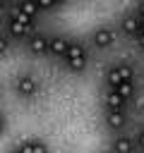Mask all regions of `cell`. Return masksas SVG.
I'll use <instances>...</instances> for the list:
<instances>
[{
	"mask_svg": "<svg viewBox=\"0 0 144 153\" xmlns=\"http://www.w3.org/2000/svg\"><path fill=\"white\" fill-rule=\"evenodd\" d=\"M62 60H65V65H67L70 72H84L86 62H89V53H86V48L79 41H70V48H67V53H65Z\"/></svg>",
	"mask_w": 144,
	"mask_h": 153,
	"instance_id": "2",
	"label": "cell"
},
{
	"mask_svg": "<svg viewBox=\"0 0 144 153\" xmlns=\"http://www.w3.org/2000/svg\"><path fill=\"white\" fill-rule=\"evenodd\" d=\"M24 14H29V17H34L36 19V14H38V5H36V0H22L19 5H17Z\"/></svg>",
	"mask_w": 144,
	"mask_h": 153,
	"instance_id": "14",
	"label": "cell"
},
{
	"mask_svg": "<svg viewBox=\"0 0 144 153\" xmlns=\"http://www.w3.org/2000/svg\"><path fill=\"white\" fill-rule=\"evenodd\" d=\"M134 143H137V148H144V129H139V131H137Z\"/></svg>",
	"mask_w": 144,
	"mask_h": 153,
	"instance_id": "18",
	"label": "cell"
},
{
	"mask_svg": "<svg viewBox=\"0 0 144 153\" xmlns=\"http://www.w3.org/2000/svg\"><path fill=\"white\" fill-rule=\"evenodd\" d=\"M17 148L19 151H48V143L43 141V139H24V141H19L17 143Z\"/></svg>",
	"mask_w": 144,
	"mask_h": 153,
	"instance_id": "11",
	"label": "cell"
},
{
	"mask_svg": "<svg viewBox=\"0 0 144 153\" xmlns=\"http://www.w3.org/2000/svg\"><path fill=\"white\" fill-rule=\"evenodd\" d=\"M120 31L125 33V36H130V38H134L139 31H142V19H139V14L134 12H127L122 19H120Z\"/></svg>",
	"mask_w": 144,
	"mask_h": 153,
	"instance_id": "5",
	"label": "cell"
},
{
	"mask_svg": "<svg viewBox=\"0 0 144 153\" xmlns=\"http://www.w3.org/2000/svg\"><path fill=\"white\" fill-rule=\"evenodd\" d=\"M36 5H38V10H53L55 7L53 0H36Z\"/></svg>",
	"mask_w": 144,
	"mask_h": 153,
	"instance_id": "17",
	"label": "cell"
},
{
	"mask_svg": "<svg viewBox=\"0 0 144 153\" xmlns=\"http://www.w3.org/2000/svg\"><path fill=\"white\" fill-rule=\"evenodd\" d=\"M103 105H106V110H125L127 108V98H122V96H118L115 91L108 88V93L103 98Z\"/></svg>",
	"mask_w": 144,
	"mask_h": 153,
	"instance_id": "10",
	"label": "cell"
},
{
	"mask_svg": "<svg viewBox=\"0 0 144 153\" xmlns=\"http://www.w3.org/2000/svg\"><path fill=\"white\" fill-rule=\"evenodd\" d=\"M134 43H137V48H139V50H144V29L134 36Z\"/></svg>",
	"mask_w": 144,
	"mask_h": 153,
	"instance_id": "19",
	"label": "cell"
},
{
	"mask_svg": "<svg viewBox=\"0 0 144 153\" xmlns=\"http://www.w3.org/2000/svg\"><path fill=\"white\" fill-rule=\"evenodd\" d=\"M110 91H115L118 96H122V98H127V100H130V98L134 96V81H120V84H118V86H113Z\"/></svg>",
	"mask_w": 144,
	"mask_h": 153,
	"instance_id": "12",
	"label": "cell"
},
{
	"mask_svg": "<svg viewBox=\"0 0 144 153\" xmlns=\"http://www.w3.org/2000/svg\"><path fill=\"white\" fill-rule=\"evenodd\" d=\"M48 38L50 36H46V33H38V31H34L29 38H26V45H29V53L31 55H48Z\"/></svg>",
	"mask_w": 144,
	"mask_h": 153,
	"instance_id": "6",
	"label": "cell"
},
{
	"mask_svg": "<svg viewBox=\"0 0 144 153\" xmlns=\"http://www.w3.org/2000/svg\"><path fill=\"white\" fill-rule=\"evenodd\" d=\"M5 129H7V120H5V115L0 112V134H5Z\"/></svg>",
	"mask_w": 144,
	"mask_h": 153,
	"instance_id": "20",
	"label": "cell"
},
{
	"mask_svg": "<svg viewBox=\"0 0 144 153\" xmlns=\"http://www.w3.org/2000/svg\"><path fill=\"white\" fill-rule=\"evenodd\" d=\"M120 81H134V67H132V65L118 62V65H113V67L108 69V74H106V86L113 88V86H118Z\"/></svg>",
	"mask_w": 144,
	"mask_h": 153,
	"instance_id": "3",
	"label": "cell"
},
{
	"mask_svg": "<svg viewBox=\"0 0 144 153\" xmlns=\"http://www.w3.org/2000/svg\"><path fill=\"white\" fill-rule=\"evenodd\" d=\"M7 33H10L12 38H29V36L34 33V24H22V22L10 19V22H7Z\"/></svg>",
	"mask_w": 144,
	"mask_h": 153,
	"instance_id": "8",
	"label": "cell"
},
{
	"mask_svg": "<svg viewBox=\"0 0 144 153\" xmlns=\"http://www.w3.org/2000/svg\"><path fill=\"white\" fill-rule=\"evenodd\" d=\"M2 7H5V0H0V10H2Z\"/></svg>",
	"mask_w": 144,
	"mask_h": 153,
	"instance_id": "23",
	"label": "cell"
},
{
	"mask_svg": "<svg viewBox=\"0 0 144 153\" xmlns=\"http://www.w3.org/2000/svg\"><path fill=\"white\" fill-rule=\"evenodd\" d=\"M67 48H70V38H67V36L55 33V36L48 38V55H53V57H65Z\"/></svg>",
	"mask_w": 144,
	"mask_h": 153,
	"instance_id": "7",
	"label": "cell"
},
{
	"mask_svg": "<svg viewBox=\"0 0 144 153\" xmlns=\"http://www.w3.org/2000/svg\"><path fill=\"white\" fill-rule=\"evenodd\" d=\"M115 41H118V33H115V29H110V26H98V29H94V33H91V45L98 48V50L113 48Z\"/></svg>",
	"mask_w": 144,
	"mask_h": 153,
	"instance_id": "4",
	"label": "cell"
},
{
	"mask_svg": "<svg viewBox=\"0 0 144 153\" xmlns=\"http://www.w3.org/2000/svg\"><path fill=\"white\" fill-rule=\"evenodd\" d=\"M134 146H137V143H134L130 136H118V139L113 141V148H115V151H132Z\"/></svg>",
	"mask_w": 144,
	"mask_h": 153,
	"instance_id": "13",
	"label": "cell"
},
{
	"mask_svg": "<svg viewBox=\"0 0 144 153\" xmlns=\"http://www.w3.org/2000/svg\"><path fill=\"white\" fill-rule=\"evenodd\" d=\"M137 14L144 17V0H139V5H137Z\"/></svg>",
	"mask_w": 144,
	"mask_h": 153,
	"instance_id": "21",
	"label": "cell"
},
{
	"mask_svg": "<svg viewBox=\"0 0 144 153\" xmlns=\"http://www.w3.org/2000/svg\"><path fill=\"white\" fill-rule=\"evenodd\" d=\"M10 19H14V22H22V24H34V17H29V14H24L19 7H14L12 12H10Z\"/></svg>",
	"mask_w": 144,
	"mask_h": 153,
	"instance_id": "15",
	"label": "cell"
},
{
	"mask_svg": "<svg viewBox=\"0 0 144 153\" xmlns=\"http://www.w3.org/2000/svg\"><path fill=\"white\" fill-rule=\"evenodd\" d=\"M38 91H41V81H38L36 74H31V72L17 74V79H14V93H17L19 98L31 100V98L38 96Z\"/></svg>",
	"mask_w": 144,
	"mask_h": 153,
	"instance_id": "1",
	"label": "cell"
},
{
	"mask_svg": "<svg viewBox=\"0 0 144 153\" xmlns=\"http://www.w3.org/2000/svg\"><path fill=\"white\" fill-rule=\"evenodd\" d=\"M53 2H55V7H58V5H65L67 0H53Z\"/></svg>",
	"mask_w": 144,
	"mask_h": 153,
	"instance_id": "22",
	"label": "cell"
},
{
	"mask_svg": "<svg viewBox=\"0 0 144 153\" xmlns=\"http://www.w3.org/2000/svg\"><path fill=\"white\" fill-rule=\"evenodd\" d=\"M139 19H142V29H144V17H139Z\"/></svg>",
	"mask_w": 144,
	"mask_h": 153,
	"instance_id": "24",
	"label": "cell"
},
{
	"mask_svg": "<svg viewBox=\"0 0 144 153\" xmlns=\"http://www.w3.org/2000/svg\"><path fill=\"white\" fill-rule=\"evenodd\" d=\"M127 124V110H106V127L108 129H122Z\"/></svg>",
	"mask_w": 144,
	"mask_h": 153,
	"instance_id": "9",
	"label": "cell"
},
{
	"mask_svg": "<svg viewBox=\"0 0 144 153\" xmlns=\"http://www.w3.org/2000/svg\"><path fill=\"white\" fill-rule=\"evenodd\" d=\"M10 50V33H0V55Z\"/></svg>",
	"mask_w": 144,
	"mask_h": 153,
	"instance_id": "16",
	"label": "cell"
}]
</instances>
